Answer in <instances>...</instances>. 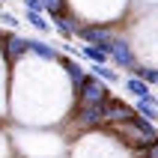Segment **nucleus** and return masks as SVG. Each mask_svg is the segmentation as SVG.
Returning a JSON list of instances; mask_svg holds the SVG:
<instances>
[{
	"mask_svg": "<svg viewBox=\"0 0 158 158\" xmlns=\"http://www.w3.org/2000/svg\"><path fill=\"white\" fill-rule=\"evenodd\" d=\"M114 131L119 134L125 143H134V149L149 146V143L158 140V125L149 123V119H143V116H137V119H131V123H125V125H116Z\"/></svg>",
	"mask_w": 158,
	"mask_h": 158,
	"instance_id": "1",
	"label": "nucleus"
},
{
	"mask_svg": "<svg viewBox=\"0 0 158 158\" xmlns=\"http://www.w3.org/2000/svg\"><path fill=\"white\" fill-rule=\"evenodd\" d=\"M105 119V105H75L72 107V125L81 128V131H93V128H102Z\"/></svg>",
	"mask_w": 158,
	"mask_h": 158,
	"instance_id": "2",
	"label": "nucleus"
},
{
	"mask_svg": "<svg viewBox=\"0 0 158 158\" xmlns=\"http://www.w3.org/2000/svg\"><path fill=\"white\" fill-rule=\"evenodd\" d=\"M107 98H110L107 84L102 78H96V75H89V78L81 84V89L75 93V105H105Z\"/></svg>",
	"mask_w": 158,
	"mask_h": 158,
	"instance_id": "3",
	"label": "nucleus"
},
{
	"mask_svg": "<svg viewBox=\"0 0 158 158\" xmlns=\"http://www.w3.org/2000/svg\"><path fill=\"white\" fill-rule=\"evenodd\" d=\"M105 119L110 128H116V125H125L131 123V119H137V107L128 105V102H123V98H107L105 102Z\"/></svg>",
	"mask_w": 158,
	"mask_h": 158,
	"instance_id": "4",
	"label": "nucleus"
},
{
	"mask_svg": "<svg viewBox=\"0 0 158 158\" xmlns=\"http://www.w3.org/2000/svg\"><path fill=\"white\" fill-rule=\"evenodd\" d=\"M78 36L84 39V45H98V48H105L107 54H110V42L116 39V36H114V30H110V27H105V24L81 27V30H78Z\"/></svg>",
	"mask_w": 158,
	"mask_h": 158,
	"instance_id": "5",
	"label": "nucleus"
},
{
	"mask_svg": "<svg viewBox=\"0 0 158 158\" xmlns=\"http://www.w3.org/2000/svg\"><path fill=\"white\" fill-rule=\"evenodd\" d=\"M110 60H114L119 69H128V72L137 66V63H134V51H131V45H128V39L116 36L114 42H110Z\"/></svg>",
	"mask_w": 158,
	"mask_h": 158,
	"instance_id": "6",
	"label": "nucleus"
},
{
	"mask_svg": "<svg viewBox=\"0 0 158 158\" xmlns=\"http://www.w3.org/2000/svg\"><path fill=\"white\" fill-rule=\"evenodd\" d=\"M0 45H3L6 63H18L24 54H30V39L27 36H6V39H0Z\"/></svg>",
	"mask_w": 158,
	"mask_h": 158,
	"instance_id": "7",
	"label": "nucleus"
},
{
	"mask_svg": "<svg viewBox=\"0 0 158 158\" xmlns=\"http://www.w3.org/2000/svg\"><path fill=\"white\" fill-rule=\"evenodd\" d=\"M123 87L128 89V96H134L137 102H155V98H158L155 93H152L149 84H146V81H140V78H134V75H131V78H125Z\"/></svg>",
	"mask_w": 158,
	"mask_h": 158,
	"instance_id": "8",
	"label": "nucleus"
},
{
	"mask_svg": "<svg viewBox=\"0 0 158 158\" xmlns=\"http://www.w3.org/2000/svg\"><path fill=\"white\" fill-rule=\"evenodd\" d=\"M60 66H63V72H66V78H69V84H72V93H78L81 84L89 78L87 72H84V66H81L78 60H60Z\"/></svg>",
	"mask_w": 158,
	"mask_h": 158,
	"instance_id": "9",
	"label": "nucleus"
},
{
	"mask_svg": "<svg viewBox=\"0 0 158 158\" xmlns=\"http://www.w3.org/2000/svg\"><path fill=\"white\" fill-rule=\"evenodd\" d=\"M30 39V36H27ZM30 54H36L39 60H45V63H60L63 57H60V51L54 48V45H48V42H39V39H30Z\"/></svg>",
	"mask_w": 158,
	"mask_h": 158,
	"instance_id": "10",
	"label": "nucleus"
},
{
	"mask_svg": "<svg viewBox=\"0 0 158 158\" xmlns=\"http://www.w3.org/2000/svg\"><path fill=\"white\" fill-rule=\"evenodd\" d=\"M54 27H57V33H60L63 39H72V36H75V33L81 30V27H78V21H75V18H69V15L54 18Z\"/></svg>",
	"mask_w": 158,
	"mask_h": 158,
	"instance_id": "11",
	"label": "nucleus"
},
{
	"mask_svg": "<svg viewBox=\"0 0 158 158\" xmlns=\"http://www.w3.org/2000/svg\"><path fill=\"white\" fill-rule=\"evenodd\" d=\"M81 57L89 60V63H107L110 60V54H107L105 48H98V45H84V48H81Z\"/></svg>",
	"mask_w": 158,
	"mask_h": 158,
	"instance_id": "12",
	"label": "nucleus"
},
{
	"mask_svg": "<svg viewBox=\"0 0 158 158\" xmlns=\"http://www.w3.org/2000/svg\"><path fill=\"white\" fill-rule=\"evenodd\" d=\"M131 75L140 78V81H146L149 87H158V66H134Z\"/></svg>",
	"mask_w": 158,
	"mask_h": 158,
	"instance_id": "13",
	"label": "nucleus"
},
{
	"mask_svg": "<svg viewBox=\"0 0 158 158\" xmlns=\"http://www.w3.org/2000/svg\"><path fill=\"white\" fill-rule=\"evenodd\" d=\"M134 107H137V116H143V119L158 125V105L155 102H134Z\"/></svg>",
	"mask_w": 158,
	"mask_h": 158,
	"instance_id": "14",
	"label": "nucleus"
},
{
	"mask_svg": "<svg viewBox=\"0 0 158 158\" xmlns=\"http://www.w3.org/2000/svg\"><path fill=\"white\" fill-rule=\"evenodd\" d=\"M93 75L102 78L105 84H116V81H119V72H116V69H107L105 63H93Z\"/></svg>",
	"mask_w": 158,
	"mask_h": 158,
	"instance_id": "15",
	"label": "nucleus"
},
{
	"mask_svg": "<svg viewBox=\"0 0 158 158\" xmlns=\"http://www.w3.org/2000/svg\"><path fill=\"white\" fill-rule=\"evenodd\" d=\"M24 18H27V24H33L39 33H51V24L42 18V12H33V9H27L24 12Z\"/></svg>",
	"mask_w": 158,
	"mask_h": 158,
	"instance_id": "16",
	"label": "nucleus"
},
{
	"mask_svg": "<svg viewBox=\"0 0 158 158\" xmlns=\"http://www.w3.org/2000/svg\"><path fill=\"white\" fill-rule=\"evenodd\" d=\"M42 6H45V12L54 15V18H63V15H66V0H42Z\"/></svg>",
	"mask_w": 158,
	"mask_h": 158,
	"instance_id": "17",
	"label": "nucleus"
},
{
	"mask_svg": "<svg viewBox=\"0 0 158 158\" xmlns=\"http://www.w3.org/2000/svg\"><path fill=\"white\" fill-rule=\"evenodd\" d=\"M0 21H3V24H6V27H12V30H15V27H18V18L12 15V12H0Z\"/></svg>",
	"mask_w": 158,
	"mask_h": 158,
	"instance_id": "18",
	"label": "nucleus"
},
{
	"mask_svg": "<svg viewBox=\"0 0 158 158\" xmlns=\"http://www.w3.org/2000/svg\"><path fill=\"white\" fill-rule=\"evenodd\" d=\"M27 9H33V12H45V6H42V0H21Z\"/></svg>",
	"mask_w": 158,
	"mask_h": 158,
	"instance_id": "19",
	"label": "nucleus"
},
{
	"mask_svg": "<svg viewBox=\"0 0 158 158\" xmlns=\"http://www.w3.org/2000/svg\"><path fill=\"white\" fill-rule=\"evenodd\" d=\"M155 105H158V98H155Z\"/></svg>",
	"mask_w": 158,
	"mask_h": 158,
	"instance_id": "20",
	"label": "nucleus"
},
{
	"mask_svg": "<svg viewBox=\"0 0 158 158\" xmlns=\"http://www.w3.org/2000/svg\"><path fill=\"white\" fill-rule=\"evenodd\" d=\"M0 3H3V0H0Z\"/></svg>",
	"mask_w": 158,
	"mask_h": 158,
	"instance_id": "21",
	"label": "nucleus"
}]
</instances>
